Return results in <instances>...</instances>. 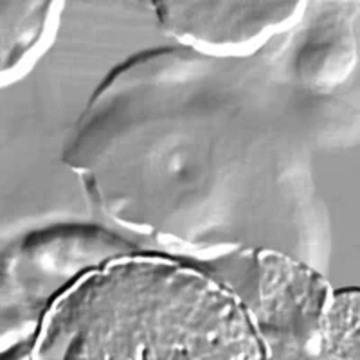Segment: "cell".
<instances>
[{
	"label": "cell",
	"mask_w": 360,
	"mask_h": 360,
	"mask_svg": "<svg viewBox=\"0 0 360 360\" xmlns=\"http://www.w3.org/2000/svg\"><path fill=\"white\" fill-rule=\"evenodd\" d=\"M33 360H274L238 310H54Z\"/></svg>",
	"instance_id": "6da1fadb"
},
{
	"label": "cell",
	"mask_w": 360,
	"mask_h": 360,
	"mask_svg": "<svg viewBox=\"0 0 360 360\" xmlns=\"http://www.w3.org/2000/svg\"><path fill=\"white\" fill-rule=\"evenodd\" d=\"M164 29L180 40L195 45L205 53L240 54L250 53L269 40L270 31L279 24H290L299 4H186V2H162L157 4ZM254 53V51H252Z\"/></svg>",
	"instance_id": "7a4b0ae2"
},
{
	"label": "cell",
	"mask_w": 360,
	"mask_h": 360,
	"mask_svg": "<svg viewBox=\"0 0 360 360\" xmlns=\"http://www.w3.org/2000/svg\"><path fill=\"white\" fill-rule=\"evenodd\" d=\"M258 259L262 288L252 295L249 307L263 339L295 332L299 339L321 340L330 307L326 281L304 265L278 254L262 252Z\"/></svg>",
	"instance_id": "3957f363"
}]
</instances>
